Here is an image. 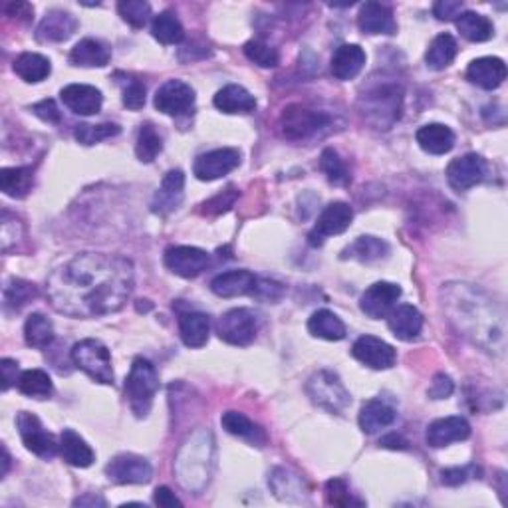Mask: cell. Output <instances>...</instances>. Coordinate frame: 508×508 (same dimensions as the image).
Instances as JSON below:
<instances>
[{
  "label": "cell",
  "instance_id": "cell-1",
  "mask_svg": "<svg viewBox=\"0 0 508 508\" xmlns=\"http://www.w3.org/2000/svg\"><path fill=\"white\" fill-rule=\"evenodd\" d=\"M133 265L123 257L82 252L48 276L52 308L72 318H99L120 312L133 292Z\"/></svg>",
  "mask_w": 508,
  "mask_h": 508
},
{
  "label": "cell",
  "instance_id": "cell-2",
  "mask_svg": "<svg viewBox=\"0 0 508 508\" xmlns=\"http://www.w3.org/2000/svg\"><path fill=\"white\" fill-rule=\"evenodd\" d=\"M447 306L459 328L482 348L504 352V314L485 292L471 284H448Z\"/></svg>",
  "mask_w": 508,
  "mask_h": 508
},
{
  "label": "cell",
  "instance_id": "cell-3",
  "mask_svg": "<svg viewBox=\"0 0 508 508\" xmlns=\"http://www.w3.org/2000/svg\"><path fill=\"white\" fill-rule=\"evenodd\" d=\"M181 455L191 461L177 459V472L185 488L201 490L209 482L210 475V455H213V435L209 431H197L181 448Z\"/></svg>",
  "mask_w": 508,
  "mask_h": 508
},
{
  "label": "cell",
  "instance_id": "cell-4",
  "mask_svg": "<svg viewBox=\"0 0 508 508\" xmlns=\"http://www.w3.org/2000/svg\"><path fill=\"white\" fill-rule=\"evenodd\" d=\"M159 389V377L155 366L146 358H135L130 376L125 379V397L138 419H146Z\"/></svg>",
  "mask_w": 508,
  "mask_h": 508
},
{
  "label": "cell",
  "instance_id": "cell-5",
  "mask_svg": "<svg viewBox=\"0 0 508 508\" xmlns=\"http://www.w3.org/2000/svg\"><path fill=\"white\" fill-rule=\"evenodd\" d=\"M72 361L75 368L82 369L83 374L98 381V384L114 385L115 376L112 368V355L99 340L88 337V340L75 344L72 348Z\"/></svg>",
  "mask_w": 508,
  "mask_h": 508
},
{
  "label": "cell",
  "instance_id": "cell-6",
  "mask_svg": "<svg viewBox=\"0 0 508 508\" xmlns=\"http://www.w3.org/2000/svg\"><path fill=\"white\" fill-rule=\"evenodd\" d=\"M306 392L310 395V400L314 401L318 408L326 409L329 413L340 415L348 409L352 403V395L348 389L344 387L340 377L328 369H320L308 379Z\"/></svg>",
  "mask_w": 508,
  "mask_h": 508
},
{
  "label": "cell",
  "instance_id": "cell-7",
  "mask_svg": "<svg viewBox=\"0 0 508 508\" xmlns=\"http://www.w3.org/2000/svg\"><path fill=\"white\" fill-rule=\"evenodd\" d=\"M329 123V115L324 112H316V109L304 107L300 104L288 106L281 115V130L282 135L292 141L308 139L312 135Z\"/></svg>",
  "mask_w": 508,
  "mask_h": 508
},
{
  "label": "cell",
  "instance_id": "cell-8",
  "mask_svg": "<svg viewBox=\"0 0 508 508\" xmlns=\"http://www.w3.org/2000/svg\"><path fill=\"white\" fill-rule=\"evenodd\" d=\"M16 427H19L24 447L40 459H54L60 451V445L56 443L54 435L48 433L34 413L20 411L16 415Z\"/></svg>",
  "mask_w": 508,
  "mask_h": 508
},
{
  "label": "cell",
  "instance_id": "cell-9",
  "mask_svg": "<svg viewBox=\"0 0 508 508\" xmlns=\"http://www.w3.org/2000/svg\"><path fill=\"white\" fill-rule=\"evenodd\" d=\"M217 336L231 345H249L257 337V316L247 308H233L217 320Z\"/></svg>",
  "mask_w": 508,
  "mask_h": 508
},
{
  "label": "cell",
  "instance_id": "cell-10",
  "mask_svg": "<svg viewBox=\"0 0 508 508\" xmlns=\"http://www.w3.org/2000/svg\"><path fill=\"white\" fill-rule=\"evenodd\" d=\"M352 221H353V210L348 202L342 201L329 202V205L321 210L314 228H312V233L308 234V242L312 247H321L329 236L348 231Z\"/></svg>",
  "mask_w": 508,
  "mask_h": 508
},
{
  "label": "cell",
  "instance_id": "cell-11",
  "mask_svg": "<svg viewBox=\"0 0 508 508\" xmlns=\"http://www.w3.org/2000/svg\"><path fill=\"white\" fill-rule=\"evenodd\" d=\"M106 475L114 485H147L154 477V467L139 455L122 453L107 463Z\"/></svg>",
  "mask_w": 508,
  "mask_h": 508
},
{
  "label": "cell",
  "instance_id": "cell-12",
  "mask_svg": "<svg viewBox=\"0 0 508 508\" xmlns=\"http://www.w3.org/2000/svg\"><path fill=\"white\" fill-rule=\"evenodd\" d=\"M488 165L482 155L467 154L463 157L453 159L447 167V181L455 191H469L475 185L482 183L487 177Z\"/></svg>",
  "mask_w": 508,
  "mask_h": 508
},
{
  "label": "cell",
  "instance_id": "cell-13",
  "mask_svg": "<svg viewBox=\"0 0 508 508\" xmlns=\"http://www.w3.org/2000/svg\"><path fill=\"white\" fill-rule=\"evenodd\" d=\"M241 163V154L233 147H221L207 151L194 159L193 173L199 181H217L234 171Z\"/></svg>",
  "mask_w": 508,
  "mask_h": 508
},
{
  "label": "cell",
  "instance_id": "cell-14",
  "mask_svg": "<svg viewBox=\"0 0 508 508\" xmlns=\"http://www.w3.org/2000/svg\"><path fill=\"white\" fill-rule=\"evenodd\" d=\"M155 107L165 115H185L194 106V90L181 80H167L163 86L155 91Z\"/></svg>",
  "mask_w": 508,
  "mask_h": 508
},
{
  "label": "cell",
  "instance_id": "cell-15",
  "mask_svg": "<svg viewBox=\"0 0 508 508\" xmlns=\"http://www.w3.org/2000/svg\"><path fill=\"white\" fill-rule=\"evenodd\" d=\"M401 286L393 282H376L361 294L360 308L371 320L387 318L389 312L395 308L397 300L401 298Z\"/></svg>",
  "mask_w": 508,
  "mask_h": 508
},
{
  "label": "cell",
  "instance_id": "cell-16",
  "mask_svg": "<svg viewBox=\"0 0 508 508\" xmlns=\"http://www.w3.org/2000/svg\"><path fill=\"white\" fill-rule=\"evenodd\" d=\"M165 266L181 278H197L207 270L210 257L197 247H169L163 254Z\"/></svg>",
  "mask_w": 508,
  "mask_h": 508
},
{
  "label": "cell",
  "instance_id": "cell-17",
  "mask_svg": "<svg viewBox=\"0 0 508 508\" xmlns=\"http://www.w3.org/2000/svg\"><path fill=\"white\" fill-rule=\"evenodd\" d=\"M352 355L371 369H389L395 366L397 360V352L393 350V345H389L376 336H361L360 340H355Z\"/></svg>",
  "mask_w": 508,
  "mask_h": 508
},
{
  "label": "cell",
  "instance_id": "cell-18",
  "mask_svg": "<svg viewBox=\"0 0 508 508\" xmlns=\"http://www.w3.org/2000/svg\"><path fill=\"white\" fill-rule=\"evenodd\" d=\"M183 189H185V175L181 169H171L167 171L161 187L155 193L154 202H151V210L159 217L171 215L173 210L181 205L183 201Z\"/></svg>",
  "mask_w": 508,
  "mask_h": 508
},
{
  "label": "cell",
  "instance_id": "cell-19",
  "mask_svg": "<svg viewBox=\"0 0 508 508\" xmlns=\"http://www.w3.org/2000/svg\"><path fill=\"white\" fill-rule=\"evenodd\" d=\"M60 98L64 106L78 115H96L104 104L101 91L94 86H88V83H70V86L62 88Z\"/></svg>",
  "mask_w": 508,
  "mask_h": 508
},
{
  "label": "cell",
  "instance_id": "cell-20",
  "mask_svg": "<svg viewBox=\"0 0 508 508\" xmlns=\"http://www.w3.org/2000/svg\"><path fill=\"white\" fill-rule=\"evenodd\" d=\"M427 443L433 448H443L451 443L464 441L471 437V425L464 417H443L427 427Z\"/></svg>",
  "mask_w": 508,
  "mask_h": 508
},
{
  "label": "cell",
  "instance_id": "cell-21",
  "mask_svg": "<svg viewBox=\"0 0 508 508\" xmlns=\"http://www.w3.org/2000/svg\"><path fill=\"white\" fill-rule=\"evenodd\" d=\"M467 80L482 90H496L506 80V64L496 56L477 58L467 67Z\"/></svg>",
  "mask_w": 508,
  "mask_h": 508
},
{
  "label": "cell",
  "instance_id": "cell-22",
  "mask_svg": "<svg viewBox=\"0 0 508 508\" xmlns=\"http://www.w3.org/2000/svg\"><path fill=\"white\" fill-rule=\"evenodd\" d=\"M258 278L249 270H226V273L217 274L210 282V290L218 298H236V296H247L254 292Z\"/></svg>",
  "mask_w": 508,
  "mask_h": 508
},
{
  "label": "cell",
  "instance_id": "cell-23",
  "mask_svg": "<svg viewBox=\"0 0 508 508\" xmlns=\"http://www.w3.org/2000/svg\"><path fill=\"white\" fill-rule=\"evenodd\" d=\"M387 326L397 340L413 342L423 329V316L411 304H401L387 314Z\"/></svg>",
  "mask_w": 508,
  "mask_h": 508
},
{
  "label": "cell",
  "instance_id": "cell-24",
  "mask_svg": "<svg viewBox=\"0 0 508 508\" xmlns=\"http://www.w3.org/2000/svg\"><path fill=\"white\" fill-rule=\"evenodd\" d=\"M368 101V114H376L377 117L381 115L379 125H384V117L389 115V122L400 120L401 115V101H403V91L397 86H384L377 88L376 91L366 96Z\"/></svg>",
  "mask_w": 508,
  "mask_h": 508
},
{
  "label": "cell",
  "instance_id": "cell-25",
  "mask_svg": "<svg viewBox=\"0 0 508 508\" xmlns=\"http://www.w3.org/2000/svg\"><path fill=\"white\" fill-rule=\"evenodd\" d=\"M358 27L366 34H395L397 24L392 8L379 3L361 4L358 14Z\"/></svg>",
  "mask_w": 508,
  "mask_h": 508
},
{
  "label": "cell",
  "instance_id": "cell-26",
  "mask_svg": "<svg viewBox=\"0 0 508 508\" xmlns=\"http://www.w3.org/2000/svg\"><path fill=\"white\" fill-rule=\"evenodd\" d=\"M363 66H366V52L358 44H342L336 48L332 64H329L334 78L342 82L353 80L363 70Z\"/></svg>",
  "mask_w": 508,
  "mask_h": 508
},
{
  "label": "cell",
  "instance_id": "cell-27",
  "mask_svg": "<svg viewBox=\"0 0 508 508\" xmlns=\"http://www.w3.org/2000/svg\"><path fill=\"white\" fill-rule=\"evenodd\" d=\"M419 147L429 155H445L455 147V133L443 123H427L415 133Z\"/></svg>",
  "mask_w": 508,
  "mask_h": 508
},
{
  "label": "cell",
  "instance_id": "cell-28",
  "mask_svg": "<svg viewBox=\"0 0 508 508\" xmlns=\"http://www.w3.org/2000/svg\"><path fill=\"white\" fill-rule=\"evenodd\" d=\"M78 28V20L70 12L50 11L38 24L36 38L40 42H64Z\"/></svg>",
  "mask_w": 508,
  "mask_h": 508
},
{
  "label": "cell",
  "instance_id": "cell-29",
  "mask_svg": "<svg viewBox=\"0 0 508 508\" xmlns=\"http://www.w3.org/2000/svg\"><path fill=\"white\" fill-rule=\"evenodd\" d=\"M395 417H397V413L392 405L385 403L384 400H369L361 405L358 423L363 433L374 435V433H379L381 429L392 425Z\"/></svg>",
  "mask_w": 508,
  "mask_h": 508
},
{
  "label": "cell",
  "instance_id": "cell-30",
  "mask_svg": "<svg viewBox=\"0 0 508 508\" xmlns=\"http://www.w3.org/2000/svg\"><path fill=\"white\" fill-rule=\"evenodd\" d=\"M112 60V50L96 38H83L72 48L70 64L80 67H104Z\"/></svg>",
  "mask_w": 508,
  "mask_h": 508
},
{
  "label": "cell",
  "instance_id": "cell-31",
  "mask_svg": "<svg viewBox=\"0 0 508 508\" xmlns=\"http://www.w3.org/2000/svg\"><path fill=\"white\" fill-rule=\"evenodd\" d=\"M213 104L223 114H250L257 107V99L247 88L231 83V86L217 91Z\"/></svg>",
  "mask_w": 508,
  "mask_h": 508
},
{
  "label": "cell",
  "instance_id": "cell-32",
  "mask_svg": "<svg viewBox=\"0 0 508 508\" xmlns=\"http://www.w3.org/2000/svg\"><path fill=\"white\" fill-rule=\"evenodd\" d=\"M221 425L226 431V433H231L239 439H244V441H249L254 447H262L266 443V433L265 429L258 427L257 423L252 419H249L247 415L241 413V411H226L223 413L221 417Z\"/></svg>",
  "mask_w": 508,
  "mask_h": 508
},
{
  "label": "cell",
  "instance_id": "cell-33",
  "mask_svg": "<svg viewBox=\"0 0 508 508\" xmlns=\"http://www.w3.org/2000/svg\"><path fill=\"white\" fill-rule=\"evenodd\" d=\"M60 453L72 467L86 469L96 461V453L74 429H64L60 435Z\"/></svg>",
  "mask_w": 508,
  "mask_h": 508
},
{
  "label": "cell",
  "instance_id": "cell-34",
  "mask_svg": "<svg viewBox=\"0 0 508 508\" xmlns=\"http://www.w3.org/2000/svg\"><path fill=\"white\" fill-rule=\"evenodd\" d=\"M179 334L187 348H202L210 334L209 316L202 312H183L179 314Z\"/></svg>",
  "mask_w": 508,
  "mask_h": 508
},
{
  "label": "cell",
  "instance_id": "cell-35",
  "mask_svg": "<svg viewBox=\"0 0 508 508\" xmlns=\"http://www.w3.org/2000/svg\"><path fill=\"white\" fill-rule=\"evenodd\" d=\"M389 254V244L377 236H358L350 247L342 250V260H358V262H376L385 258Z\"/></svg>",
  "mask_w": 508,
  "mask_h": 508
},
{
  "label": "cell",
  "instance_id": "cell-36",
  "mask_svg": "<svg viewBox=\"0 0 508 508\" xmlns=\"http://www.w3.org/2000/svg\"><path fill=\"white\" fill-rule=\"evenodd\" d=\"M32 167H4L0 171V191L11 199H24L32 189Z\"/></svg>",
  "mask_w": 508,
  "mask_h": 508
},
{
  "label": "cell",
  "instance_id": "cell-37",
  "mask_svg": "<svg viewBox=\"0 0 508 508\" xmlns=\"http://www.w3.org/2000/svg\"><path fill=\"white\" fill-rule=\"evenodd\" d=\"M308 329L314 337L328 342H340L345 337V324L337 318L334 312L329 310H318L308 320Z\"/></svg>",
  "mask_w": 508,
  "mask_h": 508
},
{
  "label": "cell",
  "instance_id": "cell-38",
  "mask_svg": "<svg viewBox=\"0 0 508 508\" xmlns=\"http://www.w3.org/2000/svg\"><path fill=\"white\" fill-rule=\"evenodd\" d=\"M14 72L27 83H38L52 74V64L46 56L36 52H24L14 60Z\"/></svg>",
  "mask_w": 508,
  "mask_h": 508
},
{
  "label": "cell",
  "instance_id": "cell-39",
  "mask_svg": "<svg viewBox=\"0 0 508 508\" xmlns=\"http://www.w3.org/2000/svg\"><path fill=\"white\" fill-rule=\"evenodd\" d=\"M456 28L461 36L469 42H487L495 36V27L487 16L479 12H461L456 16Z\"/></svg>",
  "mask_w": 508,
  "mask_h": 508
},
{
  "label": "cell",
  "instance_id": "cell-40",
  "mask_svg": "<svg viewBox=\"0 0 508 508\" xmlns=\"http://www.w3.org/2000/svg\"><path fill=\"white\" fill-rule=\"evenodd\" d=\"M456 52H459V46H456V40L451 36V34H439V36L431 42L425 54V62L431 67V70L441 72L445 67H448L453 64Z\"/></svg>",
  "mask_w": 508,
  "mask_h": 508
},
{
  "label": "cell",
  "instance_id": "cell-41",
  "mask_svg": "<svg viewBox=\"0 0 508 508\" xmlns=\"http://www.w3.org/2000/svg\"><path fill=\"white\" fill-rule=\"evenodd\" d=\"M268 485L273 487L274 495L281 498V501H288V503L302 501V496H304L302 479L282 467H278L270 472Z\"/></svg>",
  "mask_w": 508,
  "mask_h": 508
},
{
  "label": "cell",
  "instance_id": "cell-42",
  "mask_svg": "<svg viewBox=\"0 0 508 508\" xmlns=\"http://www.w3.org/2000/svg\"><path fill=\"white\" fill-rule=\"evenodd\" d=\"M24 340L30 348L44 350L54 342V326L44 314H30L24 324Z\"/></svg>",
  "mask_w": 508,
  "mask_h": 508
},
{
  "label": "cell",
  "instance_id": "cell-43",
  "mask_svg": "<svg viewBox=\"0 0 508 508\" xmlns=\"http://www.w3.org/2000/svg\"><path fill=\"white\" fill-rule=\"evenodd\" d=\"M151 34H154V38L159 40L161 44H179L185 38L183 24L171 11H165L155 16L154 22H151Z\"/></svg>",
  "mask_w": 508,
  "mask_h": 508
},
{
  "label": "cell",
  "instance_id": "cell-44",
  "mask_svg": "<svg viewBox=\"0 0 508 508\" xmlns=\"http://www.w3.org/2000/svg\"><path fill=\"white\" fill-rule=\"evenodd\" d=\"M19 389L20 393L34 397V400H46V397L52 395V379L42 369H28L22 371L19 377Z\"/></svg>",
  "mask_w": 508,
  "mask_h": 508
},
{
  "label": "cell",
  "instance_id": "cell-45",
  "mask_svg": "<svg viewBox=\"0 0 508 508\" xmlns=\"http://www.w3.org/2000/svg\"><path fill=\"white\" fill-rule=\"evenodd\" d=\"M163 151V139L151 123H143L135 143V155L141 163H154L155 157Z\"/></svg>",
  "mask_w": 508,
  "mask_h": 508
},
{
  "label": "cell",
  "instance_id": "cell-46",
  "mask_svg": "<svg viewBox=\"0 0 508 508\" xmlns=\"http://www.w3.org/2000/svg\"><path fill=\"white\" fill-rule=\"evenodd\" d=\"M38 290L36 286L27 281H20V278H12L11 282L4 288V308L6 310H20L22 306L36 298Z\"/></svg>",
  "mask_w": 508,
  "mask_h": 508
},
{
  "label": "cell",
  "instance_id": "cell-47",
  "mask_svg": "<svg viewBox=\"0 0 508 508\" xmlns=\"http://www.w3.org/2000/svg\"><path fill=\"white\" fill-rule=\"evenodd\" d=\"M122 127L115 123H99V125H90V123H80L75 125L74 138L78 139L82 146H96V143L115 138L120 135Z\"/></svg>",
  "mask_w": 508,
  "mask_h": 508
},
{
  "label": "cell",
  "instance_id": "cell-48",
  "mask_svg": "<svg viewBox=\"0 0 508 508\" xmlns=\"http://www.w3.org/2000/svg\"><path fill=\"white\" fill-rule=\"evenodd\" d=\"M320 169L324 171L329 183L334 185H348L350 183V173L345 169L344 161L337 155L336 149H324L320 155Z\"/></svg>",
  "mask_w": 508,
  "mask_h": 508
},
{
  "label": "cell",
  "instance_id": "cell-49",
  "mask_svg": "<svg viewBox=\"0 0 508 508\" xmlns=\"http://www.w3.org/2000/svg\"><path fill=\"white\" fill-rule=\"evenodd\" d=\"M117 12L133 28H143L151 16V6L146 0H122L117 4Z\"/></svg>",
  "mask_w": 508,
  "mask_h": 508
},
{
  "label": "cell",
  "instance_id": "cell-50",
  "mask_svg": "<svg viewBox=\"0 0 508 508\" xmlns=\"http://www.w3.org/2000/svg\"><path fill=\"white\" fill-rule=\"evenodd\" d=\"M244 56L260 67H276L278 62H281L276 48L268 46L266 42L262 40H249L247 44H244Z\"/></svg>",
  "mask_w": 508,
  "mask_h": 508
},
{
  "label": "cell",
  "instance_id": "cell-51",
  "mask_svg": "<svg viewBox=\"0 0 508 508\" xmlns=\"http://www.w3.org/2000/svg\"><path fill=\"white\" fill-rule=\"evenodd\" d=\"M326 501L332 506H352V504H363L361 501H353L350 495V488L342 479H332L326 482Z\"/></svg>",
  "mask_w": 508,
  "mask_h": 508
},
{
  "label": "cell",
  "instance_id": "cell-52",
  "mask_svg": "<svg viewBox=\"0 0 508 508\" xmlns=\"http://www.w3.org/2000/svg\"><path fill=\"white\" fill-rule=\"evenodd\" d=\"M123 106L127 109H133L138 112L143 106H146V86L139 80H127L123 83Z\"/></svg>",
  "mask_w": 508,
  "mask_h": 508
},
{
  "label": "cell",
  "instance_id": "cell-53",
  "mask_svg": "<svg viewBox=\"0 0 508 508\" xmlns=\"http://www.w3.org/2000/svg\"><path fill=\"white\" fill-rule=\"evenodd\" d=\"M284 294V286L281 282L268 281V278H258L257 286H254L252 296L262 302H278Z\"/></svg>",
  "mask_w": 508,
  "mask_h": 508
},
{
  "label": "cell",
  "instance_id": "cell-54",
  "mask_svg": "<svg viewBox=\"0 0 508 508\" xmlns=\"http://www.w3.org/2000/svg\"><path fill=\"white\" fill-rule=\"evenodd\" d=\"M236 197H239V191H236L234 187H228L226 191L218 193L215 199L207 201L205 205H202V207H205V213H209V215L225 213V210H228V209H231V207L234 205Z\"/></svg>",
  "mask_w": 508,
  "mask_h": 508
},
{
  "label": "cell",
  "instance_id": "cell-55",
  "mask_svg": "<svg viewBox=\"0 0 508 508\" xmlns=\"http://www.w3.org/2000/svg\"><path fill=\"white\" fill-rule=\"evenodd\" d=\"M32 114L46 123H60L62 120L60 109H58L54 99H44V101H40V104H34Z\"/></svg>",
  "mask_w": 508,
  "mask_h": 508
},
{
  "label": "cell",
  "instance_id": "cell-56",
  "mask_svg": "<svg viewBox=\"0 0 508 508\" xmlns=\"http://www.w3.org/2000/svg\"><path fill=\"white\" fill-rule=\"evenodd\" d=\"M455 384L453 379L445 376V374H437L431 381V387H429V397L431 400H447L448 395L453 393Z\"/></svg>",
  "mask_w": 508,
  "mask_h": 508
},
{
  "label": "cell",
  "instance_id": "cell-57",
  "mask_svg": "<svg viewBox=\"0 0 508 508\" xmlns=\"http://www.w3.org/2000/svg\"><path fill=\"white\" fill-rule=\"evenodd\" d=\"M463 12V3L456 0H439L433 6V14L439 20H456V16Z\"/></svg>",
  "mask_w": 508,
  "mask_h": 508
},
{
  "label": "cell",
  "instance_id": "cell-58",
  "mask_svg": "<svg viewBox=\"0 0 508 508\" xmlns=\"http://www.w3.org/2000/svg\"><path fill=\"white\" fill-rule=\"evenodd\" d=\"M475 467H455V469H445L441 471V482L447 487H456L463 485L471 479V471Z\"/></svg>",
  "mask_w": 508,
  "mask_h": 508
},
{
  "label": "cell",
  "instance_id": "cell-59",
  "mask_svg": "<svg viewBox=\"0 0 508 508\" xmlns=\"http://www.w3.org/2000/svg\"><path fill=\"white\" fill-rule=\"evenodd\" d=\"M0 371H3V392H8L14 384H19V363L14 360L4 358L0 361Z\"/></svg>",
  "mask_w": 508,
  "mask_h": 508
},
{
  "label": "cell",
  "instance_id": "cell-60",
  "mask_svg": "<svg viewBox=\"0 0 508 508\" xmlns=\"http://www.w3.org/2000/svg\"><path fill=\"white\" fill-rule=\"evenodd\" d=\"M154 503L161 508H175V506H181L183 503L179 498L175 496V493L169 487H159L154 495Z\"/></svg>",
  "mask_w": 508,
  "mask_h": 508
},
{
  "label": "cell",
  "instance_id": "cell-61",
  "mask_svg": "<svg viewBox=\"0 0 508 508\" xmlns=\"http://www.w3.org/2000/svg\"><path fill=\"white\" fill-rule=\"evenodd\" d=\"M6 14L14 16V19H30L34 14V8L28 3H12L6 6Z\"/></svg>",
  "mask_w": 508,
  "mask_h": 508
},
{
  "label": "cell",
  "instance_id": "cell-62",
  "mask_svg": "<svg viewBox=\"0 0 508 508\" xmlns=\"http://www.w3.org/2000/svg\"><path fill=\"white\" fill-rule=\"evenodd\" d=\"M379 445L385 447V448H393V451H397V448H400V451H403V448H408V441H405L401 435H395V433L385 435L379 441Z\"/></svg>",
  "mask_w": 508,
  "mask_h": 508
},
{
  "label": "cell",
  "instance_id": "cell-63",
  "mask_svg": "<svg viewBox=\"0 0 508 508\" xmlns=\"http://www.w3.org/2000/svg\"><path fill=\"white\" fill-rule=\"evenodd\" d=\"M75 506H94V504H99V506H106V501L104 498H99V496H94V495H86V496H82V498H75L74 501Z\"/></svg>",
  "mask_w": 508,
  "mask_h": 508
},
{
  "label": "cell",
  "instance_id": "cell-64",
  "mask_svg": "<svg viewBox=\"0 0 508 508\" xmlns=\"http://www.w3.org/2000/svg\"><path fill=\"white\" fill-rule=\"evenodd\" d=\"M3 453H4V461H3V464H4V469H3V477H4L6 472H8V467H11V456H8L6 447H3Z\"/></svg>",
  "mask_w": 508,
  "mask_h": 508
}]
</instances>
